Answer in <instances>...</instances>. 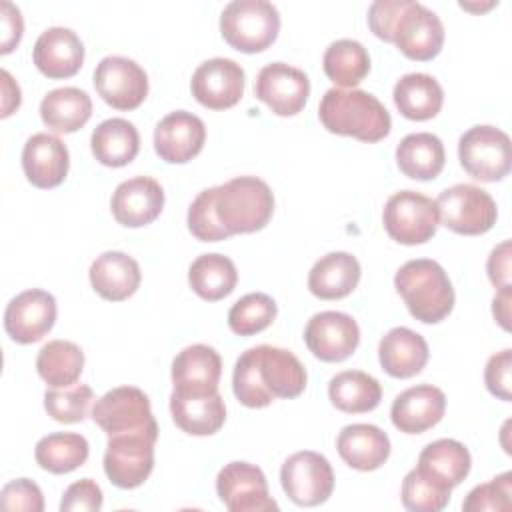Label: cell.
<instances>
[{
    "label": "cell",
    "mask_w": 512,
    "mask_h": 512,
    "mask_svg": "<svg viewBox=\"0 0 512 512\" xmlns=\"http://www.w3.org/2000/svg\"><path fill=\"white\" fill-rule=\"evenodd\" d=\"M0 506L4 510H26V512H42L44 496L36 482L28 478H16L8 482L0 492Z\"/></svg>",
    "instance_id": "44"
},
{
    "label": "cell",
    "mask_w": 512,
    "mask_h": 512,
    "mask_svg": "<svg viewBox=\"0 0 512 512\" xmlns=\"http://www.w3.org/2000/svg\"><path fill=\"white\" fill-rule=\"evenodd\" d=\"M84 368V352L70 340H50L36 356L40 378L52 388H66L78 382Z\"/></svg>",
    "instance_id": "37"
},
{
    "label": "cell",
    "mask_w": 512,
    "mask_h": 512,
    "mask_svg": "<svg viewBox=\"0 0 512 512\" xmlns=\"http://www.w3.org/2000/svg\"><path fill=\"white\" fill-rule=\"evenodd\" d=\"M402 504L412 512H440L450 502V490L438 486L418 468H412L402 480Z\"/></svg>",
    "instance_id": "42"
},
{
    "label": "cell",
    "mask_w": 512,
    "mask_h": 512,
    "mask_svg": "<svg viewBox=\"0 0 512 512\" xmlns=\"http://www.w3.org/2000/svg\"><path fill=\"white\" fill-rule=\"evenodd\" d=\"M446 410V396L432 384H418L400 392L390 408L392 424L404 434H422L436 426Z\"/></svg>",
    "instance_id": "23"
},
{
    "label": "cell",
    "mask_w": 512,
    "mask_h": 512,
    "mask_svg": "<svg viewBox=\"0 0 512 512\" xmlns=\"http://www.w3.org/2000/svg\"><path fill=\"white\" fill-rule=\"evenodd\" d=\"M490 282L500 288H510V240L500 242L486 262Z\"/></svg>",
    "instance_id": "48"
},
{
    "label": "cell",
    "mask_w": 512,
    "mask_h": 512,
    "mask_svg": "<svg viewBox=\"0 0 512 512\" xmlns=\"http://www.w3.org/2000/svg\"><path fill=\"white\" fill-rule=\"evenodd\" d=\"M90 284L104 300L120 302L132 296L140 286L138 262L120 250L102 252L90 266Z\"/></svg>",
    "instance_id": "26"
},
{
    "label": "cell",
    "mask_w": 512,
    "mask_h": 512,
    "mask_svg": "<svg viewBox=\"0 0 512 512\" xmlns=\"http://www.w3.org/2000/svg\"><path fill=\"white\" fill-rule=\"evenodd\" d=\"M380 366L394 378H412L428 362V344L418 332L396 326L388 330L378 344Z\"/></svg>",
    "instance_id": "27"
},
{
    "label": "cell",
    "mask_w": 512,
    "mask_h": 512,
    "mask_svg": "<svg viewBox=\"0 0 512 512\" xmlns=\"http://www.w3.org/2000/svg\"><path fill=\"white\" fill-rule=\"evenodd\" d=\"M306 368L286 348L252 346L234 364L232 390L240 404L264 408L276 398H296L306 388Z\"/></svg>",
    "instance_id": "2"
},
{
    "label": "cell",
    "mask_w": 512,
    "mask_h": 512,
    "mask_svg": "<svg viewBox=\"0 0 512 512\" xmlns=\"http://www.w3.org/2000/svg\"><path fill=\"white\" fill-rule=\"evenodd\" d=\"M512 474L504 472L486 484H478L462 502L464 512H508L512 508Z\"/></svg>",
    "instance_id": "43"
},
{
    "label": "cell",
    "mask_w": 512,
    "mask_h": 512,
    "mask_svg": "<svg viewBox=\"0 0 512 512\" xmlns=\"http://www.w3.org/2000/svg\"><path fill=\"white\" fill-rule=\"evenodd\" d=\"M340 458L354 470L370 472L390 456V438L374 424H348L336 438Z\"/></svg>",
    "instance_id": "25"
},
{
    "label": "cell",
    "mask_w": 512,
    "mask_h": 512,
    "mask_svg": "<svg viewBox=\"0 0 512 512\" xmlns=\"http://www.w3.org/2000/svg\"><path fill=\"white\" fill-rule=\"evenodd\" d=\"M92 116L90 96L74 86L54 88L40 102L42 122L58 134H72L80 130Z\"/></svg>",
    "instance_id": "33"
},
{
    "label": "cell",
    "mask_w": 512,
    "mask_h": 512,
    "mask_svg": "<svg viewBox=\"0 0 512 512\" xmlns=\"http://www.w3.org/2000/svg\"><path fill=\"white\" fill-rule=\"evenodd\" d=\"M434 202L442 224L456 234H484L498 218L494 198L474 184H454L442 190Z\"/></svg>",
    "instance_id": "9"
},
{
    "label": "cell",
    "mask_w": 512,
    "mask_h": 512,
    "mask_svg": "<svg viewBox=\"0 0 512 512\" xmlns=\"http://www.w3.org/2000/svg\"><path fill=\"white\" fill-rule=\"evenodd\" d=\"M0 78H2V118H6L20 106L22 94H20V86L12 80L8 70H2Z\"/></svg>",
    "instance_id": "49"
},
{
    "label": "cell",
    "mask_w": 512,
    "mask_h": 512,
    "mask_svg": "<svg viewBox=\"0 0 512 512\" xmlns=\"http://www.w3.org/2000/svg\"><path fill=\"white\" fill-rule=\"evenodd\" d=\"M190 90L210 110L232 108L244 94V70L230 58H210L194 70Z\"/></svg>",
    "instance_id": "18"
},
{
    "label": "cell",
    "mask_w": 512,
    "mask_h": 512,
    "mask_svg": "<svg viewBox=\"0 0 512 512\" xmlns=\"http://www.w3.org/2000/svg\"><path fill=\"white\" fill-rule=\"evenodd\" d=\"M254 96L278 116L298 114L310 96V80L286 62L266 64L254 82Z\"/></svg>",
    "instance_id": "15"
},
{
    "label": "cell",
    "mask_w": 512,
    "mask_h": 512,
    "mask_svg": "<svg viewBox=\"0 0 512 512\" xmlns=\"http://www.w3.org/2000/svg\"><path fill=\"white\" fill-rule=\"evenodd\" d=\"M304 342L318 360L342 362L358 348L360 328L350 314L324 310L308 320Z\"/></svg>",
    "instance_id": "16"
},
{
    "label": "cell",
    "mask_w": 512,
    "mask_h": 512,
    "mask_svg": "<svg viewBox=\"0 0 512 512\" xmlns=\"http://www.w3.org/2000/svg\"><path fill=\"white\" fill-rule=\"evenodd\" d=\"M216 492L230 512L278 510L264 472L250 462H230L216 476Z\"/></svg>",
    "instance_id": "14"
},
{
    "label": "cell",
    "mask_w": 512,
    "mask_h": 512,
    "mask_svg": "<svg viewBox=\"0 0 512 512\" xmlns=\"http://www.w3.org/2000/svg\"><path fill=\"white\" fill-rule=\"evenodd\" d=\"M472 458L468 448L452 438H440L424 446L418 456V470L438 486L452 490L470 472Z\"/></svg>",
    "instance_id": "30"
},
{
    "label": "cell",
    "mask_w": 512,
    "mask_h": 512,
    "mask_svg": "<svg viewBox=\"0 0 512 512\" xmlns=\"http://www.w3.org/2000/svg\"><path fill=\"white\" fill-rule=\"evenodd\" d=\"M446 162L444 144L436 134L414 132L396 146V164L412 180H434Z\"/></svg>",
    "instance_id": "34"
},
{
    "label": "cell",
    "mask_w": 512,
    "mask_h": 512,
    "mask_svg": "<svg viewBox=\"0 0 512 512\" xmlns=\"http://www.w3.org/2000/svg\"><path fill=\"white\" fill-rule=\"evenodd\" d=\"M56 300L50 292L32 288L14 296L4 310V330L18 344L42 340L56 322Z\"/></svg>",
    "instance_id": "17"
},
{
    "label": "cell",
    "mask_w": 512,
    "mask_h": 512,
    "mask_svg": "<svg viewBox=\"0 0 512 512\" xmlns=\"http://www.w3.org/2000/svg\"><path fill=\"white\" fill-rule=\"evenodd\" d=\"M222 374L220 354L206 344L182 348L172 360L174 390L184 392H214Z\"/></svg>",
    "instance_id": "28"
},
{
    "label": "cell",
    "mask_w": 512,
    "mask_h": 512,
    "mask_svg": "<svg viewBox=\"0 0 512 512\" xmlns=\"http://www.w3.org/2000/svg\"><path fill=\"white\" fill-rule=\"evenodd\" d=\"M278 314L276 302L264 292H250L236 300L228 312V326L238 336H252L266 330Z\"/></svg>",
    "instance_id": "40"
},
{
    "label": "cell",
    "mask_w": 512,
    "mask_h": 512,
    "mask_svg": "<svg viewBox=\"0 0 512 512\" xmlns=\"http://www.w3.org/2000/svg\"><path fill=\"white\" fill-rule=\"evenodd\" d=\"M170 412L174 424L192 436L216 434L226 420V406L218 390L214 392H184L172 390Z\"/></svg>",
    "instance_id": "24"
},
{
    "label": "cell",
    "mask_w": 512,
    "mask_h": 512,
    "mask_svg": "<svg viewBox=\"0 0 512 512\" xmlns=\"http://www.w3.org/2000/svg\"><path fill=\"white\" fill-rule=\"evenodd\" d=\"M392 98L404 118L422 122L434 118L440 112L444 90L434 76L424 72H410L394 84Z\"/></svg>",
    "instance_id": "31"
},
{
    "label": "cell",
    "mask_w": 512,
    "mask_h": 512,
    "mask_svg": "<svg viewBox=\"0 0 512 512\" xmlns=\"http://www.w3.org/2000/svg\"><path fill=\"white\" fill-rule=\"evenodd\" d=\"M510 300H512V286L500 288L492 300V314L504 330H510Z\"/></svg>",
    "instance_id": "50"
},
{
    "label": "cell",
    "mask_w": 512,
    "mask_h": 512,
    "mask_svg": "<svg viewBox=\"0 0 512 512\" xmlns=\"http://www.w3.org/2000/svg\"><path fill=\"white\" fill-rule=\"evenodd\" d=\"M90 454L88 440L76 432H52L38 440L34 458L42 470L52 474H68L80 468Z\"/></svg>",
    "instance_id": "38"
},
{
    "label": "cell",
    "mask_w": 512,
    "mask_h": 512,
    "mask_svg": "<svg viewBox=\"0 0 512 512\" xmlns=\"http://www.w3.org/2000/svg\"><path fill=\"white\" fill-rule=\"evenodd\" d=\"M512 350L504 348L502 352H496L488 358L486 370H484V382L492 396L510 402V382H512Z\"/></svg>",
    "instance_id": "45"
},
{
    "label": "cell",
    "mask_w": 512,
    "mask_h": 512,
    "mask_svg": "<svg viewBox=\"0 0 512 512\" xmlns=\"http://www.w3.org/2000/svg\"><path fill=\"white\" fill-rule=\"evenodd\" d=\"M458 160L474 180L498 182L512 168L510 138L496 126H472L458 140Z\"/></svg>",
    "instance_id": "8"
},
{
    "label": "cell",
    "mask_w": 512,
    "mask_h": 512,
    "mask_svg": "<svg viewBox=\"0 0 512 512\" xmlns=\"http://www.w3.org/2000/svg\"><path fill=\"white\" fill-rule=\"evenodd\" d=\"M70 166L66 144L48 132L32 134L22 148V170L36 188H56L64 182Z\"/></svg>",
    "instance_id": "21"
},
{
    "label": "cell",
    "mask_w": 512,
    "mask_h": 512,
    "mask_svg": "<svg viewBox=\"0 0 512 512\" xmlns=\"http://www.w3.org/2000/svg\"><path fill=\"white\" fill-rule=\"evenodd\" d=\"M330 402L348 414L374 410L382 400L380 382L362 370L338 372L328 384Z\"/></svg>",
    "instance_id": "35"
},
{
    "label": "cell",
    "mask_w": 512,
    "mask_h": 512,
    "mask_svg": "<svg viewBox=\"0 0 512 512\" xmlns=\"http://www.w3.org/2000/svg\"><path fill=\"white\" fill-rule=\"evenodd\" d=\"M102 490L92 478H82L70 484L62 496V512H96L102 508Z\"/></svg>",
    "instance_id": "46"
},
{
    "label": "cell",
    "mask_w": 512,
    "mask_h": 512,
    "mask_svg": "<svg viewBox=\"0 0 512 512\" xmlns=\"http://www.w3.org/2000/svg\"><path fill=\"white\" fill-rule=\"evenodd\" d=\"M112 216L126 228H140L154 222L164 208V190L150 176H134L120 182L110 200Z\"/></svg>",
    "instance_id": "20"
},
{
    "label": "cell",
    "mask_w": 512,
    "mask_h": 512,
    "mask_svg": "<svg viewBox=\"0 0 512 512\" xmlns=\"http://www.w3.org/2000/svg\"><path fill=\"white\" fill-rule=\"evenodd\" d=\"M360 262L348 252H328L308 272V290L320 300H338L360 282Z\"/></svg>",
    "instance_id": "29"
},
{
    "label": "cell",
    "mask_w": 512,
    "mask_h": 512,
    "mask_svg": "<svg viewBox=\"0 0 512 512\" xmlns=\"http://www.w3.org/2000/svg\"><path fill=\"white\" fill-rule=\"evenodd\" d=\"M382 222L392 240L414 246L436 234L440 216L432 198L414 190H400L386 200Z\"/></svg>",
    "instance_id": "10"
},
{
    "label": "cell",
    "mask_w": 512,
    "mask_h": 512,
    "mask_svg": "<svg viewBox=\"0 0 512 512\" xmlns=\"http://www.w3.org/2000/svg\"><path fill=\"white\" fill-rule=\"evenodd\" d=\"M318 116L322 126L340 136L378 142L390 134L392 118L384 104L366 90L330 88L324 92Z\"/></svg>",
    "instance_id": "4"
},
{
    "label": "cell",
    "mask_w": 512,
    "mask_h": 512,
    "mask_svg": "<svg viewBox=\"0 0 512 512\" xmlns=\"http://www.w3.org/2000/svg\"><path fill=\"white\" fill-rule=\"evenodd\" d=\"M0 20H2V40H0V52L8 54L12 52L24 32V20L20 14V8L12 2L0 4Z\"/></svg>",
    "instance_id": "47"
},
{
    "label": "cell",
    "mask_w": 512,
    "mask_h": 512,
    "mask_svg": "<svg viewBox=\"0 0 512 512\" xmlns=\"http://www.w3.org/2000/svg\"><path fill=\"white\" fill-rule=\"evenodd\" d=\"M274 212L270 186L256 176H236L202 190L188 208V230L202 242L262 230Z\"/></svg>",
    "instance_id": "1"
},
{
    "label": "cell",
    "mask_w": 512,
    "mask_h": 512,
    "mask_svg": "<svg viewBox=\"0 0 512 512\" xmlns=\"http://www.w3.org/2000/svg\"><path fill=\"white\" fill-rule=\"evenodd\" d=\"M94 88L108 106L134 110L148 96V76L132 58L106 56L94 70Z\"/></svg>",
    "instance_id": "12"
},
{
    "label": "cell",
    "mask_w": 512,
    "mask_h": 512,
    "mask_svg": "<svg viewBox=\"0 0 512 512\" xmlns=\"http://www.w3.org/2000/svg\"><path fill=\"white\" fill-rule=\"evenodd\" d=\"M220 32L240 52H262L280 32V12L268 0H232L220 14Z\"/></svg>",
    "instance_id": "6"
},
{
    "label": "cell",
    "mask_w": 512,
    "mask_h": 512,
    "mask_svg": "<svg viewBox=\"0 0 512 512\" xmlns=\"http://www.w3.org/2000/svg\"><path fill=\"white\" fill-rule=\"evenodd\" d=\"M156 440L144 434L110 436L104 452V472L118 488L142 486L154 468Z\"/></svg>",
    "instance_id": "13"
},
{
    "label": "cell",
    "mask_w": 512,
    "mask_h": 512,
    "mask_svg": "<svg viewBox=\"0 0 512 512\" xmlns=\"http://www.w3.org/2000/svg\"><path fill=\"white\" fill-rule=\"evenodd\" d=\"M90 148L100 164L120 168L136 158L140 150V134L128 120L108 118L94 128L90 136Z\"/></svg>",
    "instance_id": "32"
},
{
    "label": "cell",
    "mask_w": 512,
    "mask_h": 512,
    "mask_svg": "<svg viewBox=\"0 0 512 512\" xmlns=\"http://www.w3.org/2000/svg\"><path fill=\"white\" fill-rule=\"evenodd\" d=\"M394 286L408 312L424 324H438L454 308L452 282L436 260H408L398 268Z\"/></svg>",
    "instance_id": "5"
},
{
    "label": "cell",
    "mask_w": 512,
    "mask_h": 512,
    "mask_svg": "<svg viewBox=\"0 0 512 512\" xmlns=\"http://www.w3.org/2000/svg\"><path fill=\"white\" fill-rule=\"evenodd\" d=\"M94 400V392L88 384H72L66 388H50L44 392V408L52 420L62 424L82 422L88 416V408Z\"/></svg>",
    "instance_id": "41"
},
{
    "label": "cell",
    "mask_w": 512,
    "mask_h": 512,
    "mask_svg": "<svg viewBox=\"0 0 512 512\" xmlns=\"http://www.w3.org/2000/svg\"><path fill=\"white\" fill-rule=\"evenodd\" d=\"M206 140L204 122L186 110L166 114L154 128V150L168 164H184L200 154Z\"/></svg>",
    "instance_id": "19"
},
{
    "label": "cell",
    "mask_w": 512,
    "mask_h": 512,
    "mask_svg": "<svg viewBox=\"0 0 512 512\" xmlns=\"http://www.w3.org/2000/svg\"><path fill=\"white\" fill-rule=\"evenodd\" d=\"M92 420L108 438L118 434H144L158 440V424L152 416L150 400L136 386H118L100 396L92 408Z\"/></svg>",
    "instance_id": "7"
},
{
    "label": "cell",
    "mask_w": 512,
    "mask_h": 512,
    "mask_svg": "<svg viewBox=\"0 0 512 512\" xmlns=\"http://www.w3.org/2000/svg\"><path fill=\"white\" fill-rule=\"evenodd\" d=\"M190 288L208 302L226 298L238 282V272L234 262L218 252L198 256L188 268Z\"/></svg>",
    "instance_id": "36"
},
{
    "label": "cell",
    "mask_w": 512,
    "mask_h": 512,
    "mask_svg": "<svg viewBox=\"0 0 512 512\" xmlns=\"http://www.w3.org/2000/svg\"><path fill=\"white\" fill-rule=\"evenodd\" d=\"M280 484L298 506H318L334 490V472L326 456L302 450L288 456L280 468Z\"/></svg>",
    "instance_id": "11"
},
{
    "label": "cell",
    "mask_w": 512,
    "mask_h": 512,
    "mask_svg": "<svg viewBox=\"0 0 512 512\" xmlns=\"http://www.w3.org/2000/svg\"><path fill=\"white\" fill-rule=\"evenodd\" d=\"M368 26L384 42L418 62L432 60L444 44V24L436 12L414 0H376L368 8Z\"/></svg>",
    "instance_id": "3"
},
{
    "label": "cell",
    "mask_w": 512,
    "mask_h": 512,
    "mask_svg": "<svg viewBox=\"0 0 512 512\" xmlns=\"http://www.w3.org/2000/svg\"><path fill=\"white\" fill-rule=\"evenodd\" d=\"M324 74L340 88H352L370 72V56L358 40L342 38L332 42L322 58Z\"/></svg>",
    "instance_id": "39"
},
{
    "label": "cell",
    "mask_w": 512,
    "mask_h": 512,
    "mask_svg": "<svg viewBox=\"0 0 512 512\" xmlns=\"http://www.w3.org/2000/svg\"><path fill=\"white\" fill-rule=\"evenodd\" d=\"M32 60L48 78H70L82 68L84 44L74 30L52 26L36 38Z\"/></svg>",
    "instance_id": "22"
}]
</instances>
